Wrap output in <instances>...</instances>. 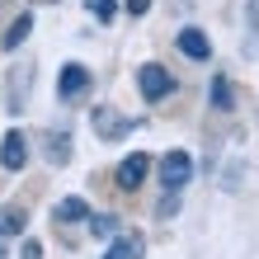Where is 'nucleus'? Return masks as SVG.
I'll return each mask as SVG.
<instances>
[{"label": "nucleus", "mask_w": 259, "mask_h": 259, "mask_svg": "<svg viewBox=\"0 0 259 259\" xmlns=\"http://www.w3.org/2000/svg\"><path fill=\"white\" fill-rule=\"evenodd\" d=\"M207 99H212V109H217V113H231V109H236V85H231V75H212Z\"/></svg>", "instance_id": "11"}, {"label": "nucleus", "mask_w": 259, "mask_h": 259, "mask_svg": "<svg viewBox=\"0 0 259 259\" xmlns=\"http://www.w3.org/2000/svg\"><path fill=\"white\" fill-rule=\"evenodd\" d=\"M24 165H28V137L14 127V132H5V137H0V170L19 175Z\"/></svg>", "instance_id": "6"}, {"label": "nucleus", "mask_w": 259, "mask_h": 259, "mask_svg": "<svg viewBox=\"0 0 259 259\" xmlns=\"http://www.w3.org/2000/svg\"><path fill=\"white\" fill-rule=\"evenodd\" d=\"M0 259H5V236H0Z\"/></svg>", "instance_id": "22"}, {"label": "nucleus", "mask_w": 259, "mask_h": 259, "mask_svg": "<svg viewBox=\"0 0 259 259\" xmlns=\"http://www.w3.org/2000/svg\"><path fill=\"white\" fill-rule=\"evenodd\" d=\"M137 90H142V99H146V104L170 99V95H175V75H170V66H160V62H142V66H137Z\"/></svg>", "instance_id": "2"}, {"label": "nucleus", "mask_w": 259, "mask_h": 259, "mask_svg": "<svg viewBox=\"0 0 259 259\" xmlns=\"http://www.w3.org/2000/svg\"><path fill=\"white\" fill-rule=\"evenodd\" d=\"M156 179H160V189H170V193H179V189H184L189 184V179H193V156H189V151H165V156H160V165H156Z\"/></svg>", "instance_id": "4"}, {"label": "nucleus", "mask_w": 259, "mask_h": 259, "mask_svg": "<svg viewBox=\"0 0 259 259\" xmlns=\"http://www.w3.org/2000/svg\"><path fill=\"white\" fill-rule=\"evenodd\" d=\"M245 24H250V33H259V0H245Z\"/></svg>", "instance_id": "19"}, {"label": "nucleus", "mask_w": 259, "mask_h": 259, "mask_svg": "<svg viewBox=\"0 0 259 259\" xmlns=\"http://www.w3.org/2000/svg\"><path fill=\"white\" fill-rule=\"evenodd\" d=\"M33 5H62V0H33Z\"/></svg>", "instance_id": "21"}, {"label": "nucleus", "mask_w": 259, "mask_h": 259, "mask_svg": "<svg viewBox=\"0 0 259 259\" xmlns=\"http://www.w3.org/2000/svg\"><path fill=\"white\" fill-rule=\"evenodd\" d=\"M175 48L189 57V62H212V38L203 33V28H193V24H184L175 33Z\"/></svg>", "instance_id": "7"}, {"label": "nucleus", "mask_w": 259, "mask_h": 259, "mask_svg": "<svg viewBox=\"0 0 259 259\" xmlns=\"http://www.w3.org/2000/svg\"><path fill=\"white\" fill-rule=\"evenodd\" d=\"M19 259H42V240H24V245H19Z\"/></svg>", "instance_id": "18"}, {"label": "nucleus", "mask_w": 259, "mask_h": 259, "mask_svg": "<svg viewBox=\"0 0 259 259\" xmlns=\"http://www.w3.org/2000/svg\"><path fill=\"white\" fill-rule=\"evenodd\" d=\"M42 156H48V165H66L71 160V132H48L42 137Z\"/></svg>", "instance_id": "12"}, {"label": "nucleus", "mask_w": 259, "mask_h": 259, "mask_svg": "<svg viewBox=\"0 0 259 259\" xmlns=\"http://www.w3.org/2000/svg\"><path fill=\"white\" fill-rule=\"evenodd\" d=\"M90 127H95L99 142H118V137L137 132L142 123H137V118H127V113H118L113 104H95V109H90Z\"/></svg>", "instance_id": "1"}, {"label": "nucleus", "mask_w": 259, "mask_h": 259, "mask_svg": "<svg viewBox=\"0 0 259 259\" xmlns=\"http://www.w3.org/2000/svg\"><path fill=\"white\" fill-rule=\"evenodd\" d=\"M160 217H175V212H179V193H170V189H165V198H160Z\"/></svg>", "instance_id": "17"}, {"label": "nucleus", "mask_w": 259, "mask_h": 259, "mask_svg": "<svg viewBox=\"0 0 259 259\" xmlns=\"http://www.w3.org/2000/svg\"><path fill=\"white\" fill-rule=\"evenodd\" d=\"M28 85H33V66H14V75H10V95H5V109L10 113H24V104H28Z\"/></svg>", "instance_id": "8"}, {"label": "nucleus", "mask_w": 259, "mask_h": 259, "mask_svg": "<svg viewBox=\"0 0 259 259\" xmlns=\"http://www.w3.org/2000/svg\"><path fill=\"white\" fill-rule=\"evenodd\" d=\"M52 217L57 222H62V226H75V222H90V203H85V198H62V203H57V212H52Z\"/></svg>", "instance_id": "13"}, {"label": "nucleus", "mask_w": 259, "mask_h": 259, "mask_svg": "<svg viewBox=\"0 0 259 259\" xmlns=\"http://www.w3.org/2000/svg\"><path fill=\"white\" fill-rule=\"evenodd\" d=\"M123 10L132 14V19H142V14L151 10V0H123Z\"/></svg>", "instance_id": "20"}, {"label": "nucleus", "mask_w": 259, "mask_h": 259, "mask_svg": "<svg viewBox=\"0 0 259 259\" xmlns=\"http://www.w3.org/2000/svg\"><path fill=\"white\" fill-rule=\"evenodd\" d=\"M146 175H151V156H146V151H132V156H123V165H118V189L137 193L146 184Z\"/></svg>", "instance_id": "5"}, {"label": "nucleus", "mask_w": 259, "mask_h": 259, "mask_svg": "<svg viewBox=\"0 0 259 259\" xmlns=\"http://www.w3.org/2000/svg\"><path fill=\"white\" fill-rule=\"evenodd\" d=\"M28 33H33V14H14V19H10V28H5V33H0V52H19L24 48V42H28Z\"/></svg>", "instance_id": "9"}, {"label": "nucleus", "mask_w": 259, "mask_h": 259, "mask_svg": "<svg viewBox=\"0 0 259 259\" xmlns=\"http://www.w3.org/2000/svg\"><path fill=\"white\" fill-rule=\"evenodd\" d=\"M142 254H146L142 231H127V236H113V245H109V254H104V259H142Z\"/></svg>", "instance_id": "10"}, {"label": "nucleus", "mask_w": 259, "mask_h": 259, "mask_svg": "<svg viewBox=\"0 0 259 259\" xmlns=\"http://www.w3.org/2000/svg\"><path fill=\"white\" fill-rule=\"evenodd\" d=\"M90 90H95V71L80 66V62H66L62 75H57V99L62 104H80Z\"/></svg>", "instance_id": "3"}, {"label": "nucleus", "mask_w": 259, "mask_h": 259, "mask_svg": "<svg viewBox=\"0 0 259 259\" xmlns=\"http://www.w3.org/2000/svg\"><path fill=\"white\" fill-rule=\"evenodd\" d=\"M90 231H95V236H118V217H109V212L95 217V212H90Z\"/></svg>", "instance_id": "16"}, {"label": "nucleus", "mask_w": 259, "mask_h": 259, "mask_svg": "<svg viewBox=\"0 0 259 259\" xmlns=\"http://www.w3.org/2000/svg\"><path fill=\"white\" fill-rule=\"evenodd\" d=\"M85 10L95 14L99 24H113L118 19V0H85Z\"/></svg>", "instance_id": "15"}, {"label": "nucleus", "mask_w": 259, "mask_h": 259, "mask_svg": "<svg viewBox=\"0 0 259 259\" xmlns=\"http://www.w3.org/2000/svg\"><path fill=\"white\" fill-rule=\"evenodd\" d=\"M24 226H28V212L24 207H14V203L0 207V236H24Z\"/></svg>", "instance_id": "14"}]
</instances>
